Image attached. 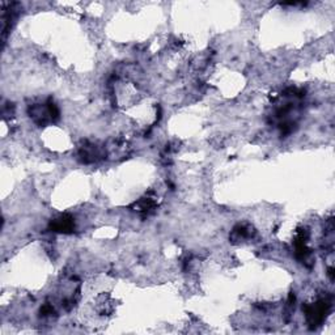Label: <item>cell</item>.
Masks as SVG:
<instances>
[{
  "label": "cell",
  "mask_w": 335,
  "mask_h": 335,
  "mask_svg": "<svg viewBox=\"0 0 335 335\" xmlns=\"http://www.w3.org/2000/svg\"><path fill=\"white\" fill-rule=\"evenodd\" d=\"M74 228V220L71 217L62 216L54 220L51 223V229L55 232H62V233H68Z\"/></svg>",
  "instance_id": "1"
}]
</instances>
